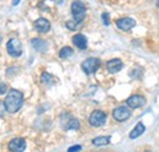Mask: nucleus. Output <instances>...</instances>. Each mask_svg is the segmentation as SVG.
I'll list each match as a JSON object with an SVG mask.
<instances>
[{
    "mask_svg": "<svg viewBox=\"0 0 159 152\" xmlns=\"http://www.w3.org/2000/svg\"><path fill=\"white\" fill-rule=\"evenodd\" d=\"M109 142H110V137L109 136H98V137L92 140V144L94 146H104V145H108Z\"/></svg>",
    "mask_w": 159,
    "mask_h": 152,
    "instance_id": "nucleus-17",
    "label": "nucleus"
},
{
    "mask_svg": "<svg viewBox=\"0 0 159 152\" xmlns=\"http://www.w3.org/2000/svg\"><path fill=\"white\" fill-rule=\"evenodd\" d=\"M5 91H6V86L4 82H1V95H5Z\"/></svg>",
    "mask_w": 159,
    "mask_h": 152,
    "instance_id": "nucleus-22",
    "label": "nucleus"
},
{
    "mask_svg": "<svg viewBox=\"0 0 159 152\" xmlns=\"http://www.w3.org/2000/svg\"><path fill=\"white\" fill-rule=\"evenodd\" d=\"M34 27H36L37 31H39V32H42V33H45V32H48V31L50 30V22H49L48 20L40 17V19L36 20V22H34Z\"/></svg>",
    "mask_w": 159,
    "mask_h": 152,
    "instance_id": "nucleus-11",
    "label": "nucleus"
},
{
    "mask_svg": "<svg viewBox=\"0 0 159 152\" xmlns=\"http://www.w3.org/2000/svg\"><path fill=\"white\" fill-rule=\"evenodd\" d=\"M40 80H42V82L44 85H48V86H52V85H54L57 82V77L48 74V73H43L42 76H40Z\"/></svg>",
    "mask_w": 159,
    "mask_h": 152,
    "instance_id": "nucleus-16",
    "label": "nucleus"
},
{
    "mask_svg": "<svg viewBox=\"0 0 159 152\" xmlns=\"http://www.w3.org/2000/svg\"><path fill=\"white\" fill-rule=\"evenodd\" d=\"M100 65V60L98 58H88L86 59L83 63H82V70L84 71V74L87 75H91L93 73L97 71V69L99 68Z\"/></svg>",
    "mask_w": 159,
    "mask_h": 152,
    "instance_id": "nucleus-4",
    "label": "nucleus"
},
{
    "mask_svg": "<svg viewBox=\"0 0 159 152\" xmlns=\"http://www.w3.org/2000/svg\"><path fill=\"white\" fill-rule=\"evenodd\" d=\"M71 12H72L74 20L76 22L81 23L86 17V6H84V4L81 2V1H74L71 4Z\"/></svg>",
    "mask_w": 159,
    "mask_h": 152,
    "instance_id": "nucleus-2",
    "label": "nucleus"
},
{
    "mask_svg": "<svg viewBox=\"0 0 159 152\" xmlns=\"http://www.w3.org/2000/svg\"><path fill=\"white\" fill-rule=\"evenodd\" d=\"M121 69H122V61L119 58L111 59V60H109L107 63V70L110 74H116V73H119Z\"/></svg>",
    "mask_w": 159,
    "mask_h": 152,
    "instance_id": "nucleus-9",
    "label": "nucleus"
},
{
    "mask_svg": "<svg viewBox=\"0 0 159 152\" xmlns=\"http://www.w3.org/2000/svg\"><path fill=\"white\" fill-rule=\"evenodd\" d=\"M19 2H20V0H14V1H12V5H14V6H16Z\"/></svg>",
    "mask_w": 159,
    "mask_h": 152,
    "instance_id": "nucleus-23",
    "label": "nucleus"
},
{
    "mask_svg": "<svg viewBox=\"0 0 159 152\" xmlns=\"http://www.w3.org/2000/svg\"><path fill=\"white\" fill-rule=\"evenodd\" d=\"M88 121L92 126H102L107 121V114L102 111H94L91 113Z\"/></svg>",
    "mask_w": 159,
    "mask_h": 152,
    "instance_id": "nucleus-5",
    "label": "nucleus"
},
{
    "mask_svg": "<svg viewBox=\"0 0 159 152\" xmlns=\"http://www.w3.org/2000/svg\"><path fill=\"white\" fill-rule=\"evenodd\" d=\"M135 25H136L135 20L131 19V17H124V19H120L116 21V26L121 31H130Z\"/></svg>",
    "mask_w": 159,
    "mask_h": 152,
    "instance_id": "nucleus-10",
    "label": "nucleus"
},
{
    "mask_svg": "<svg viewBox=\"0 0 159 152\" xmlns=\"http://www.w3.org/2000/svg\"><path fill=\"white\" fill-rule=\"evenodd\" d=\"M147 152H152V151H147Z\"/></svg>",
    "mask_w": 159,
    "mask_h": 152,
    "instance_id": "nucleus-25",
    "label": "nucleus"
},
{
    "mask_svg": "<svg viewBox=\"0 0 159 152\" xmlns=\"http://www.w3.org/2000/svg\"><path fill=\"white\" fill-rule=\"evenodd\" d=\"M130 116H131V112H130V109H129L127 107H125V106H120L118 108H115L114 112H113V118H114L116 121H125V120H127Z\"/></svg>",
    "mask_w": 159,
    "mask_h": 152,
    "instance_id": "nucleus-7",
    "label": "nucleus"
},
{
    "mask_svg": "<svg viewBox=\"0 0 159 152\" xmlns=\"http://www.w3.org/2000/svg\"><path fill=\"white\" fill-rule=\"evenodd\" d=\"M31 44L37 52H47V49H48V43L40 38H33L31 40Z\"/></svg>",
    "mask_w": 159,
    "mask_h": 152,
    "instance_id": "nucleus-13",
    "label": "nucleus"
},
{
    "mask_svg": "<svg viewBox=\"0 0 159 152\" xmlns=\"http://www.w3.org/2000/svg\"><path fill=\"white\" fill-rule=\"evenodd\" d=\"M126 104L130 107V108H139V107H143L146 104V99L143 96H139V95H134L131 96L130 98H127L126 101Z\"/></svg>",
    "mask_w": 159,
    "mask_h": 152,
    "instance_id": "nucleus-8",
    "label": "nucleus"
},
{
    "mask_svg": "<svg viewBox=\"0 0 159 152\" xmlns=\"http://www.w3.org/2000/svg\"><path fill=\"white\" fill-rule=\"evenodd\" d=\"M157 5H158V7H159V0H157Z\"/></svg>",
    "mask_w": 159,
    "mask_h": 152,
    "instance_id": "nucleus-24",
    "label": "nucleus"
},
{
    "mask_svg": "<svg viewBox=\"0 0 159 152\" xmlns=\"http://www.w3.org/2000/svg\"><path fill=\"white\" fill-rule=\"evenodd\" d=\"M81 145H74V146H71V147H69V150L67 152H80L81 151Z\"/></svg>",
    "mask_w": 159,
    "mask_h": 152,
    "instance_id": "nucleus-21",
    "label": "nucleus"
},
{
    "mask_svg": "<svg viewBox=\"0 0 159 152\" xmlns=\"http://www.w3.org/2000/svg\"><path fill=\"white\" fill-rule=\"evenodd\" d=\"M6 50L7 53L14 58L20 57L22 54V44L17 38H11L7 43H6Z\"/></svg>",
    "mask_w": 159,
    "mask_h": 152,
    "instance_id": "nucleus-3",
    "label": "nucleus"
},
{
    "mask_svg": "<svg viewBox=\"0 0 159 152\" xmlns=\"http://www.w3.org/2000/svg\"><path fill=\"white\" fill-rule=\"evenodd\" d=\"M102 19H103V23H104L105 26H109V14H108V12L102 14Z\"/></svg>",
    "mask_w": 159,
    "mask_h": 152,
    "instance_id": "nucleus-20",
    "label": "nucleus"
},
{
    "mask_svg": "<svg viewBox=\"0 0 159 152\" xmlns=\"http://www.w3.org/2000/svg\"><path fill=\"white\" fill-rule=\"evenodd\" d=\"M144 131H146V126H144L143 123L139 121V123L136 124V126L131 130V133H130V139H132V140H134V139H137V137L141 136Z\"/></svg>",
    "mask_w": 159,
    "mask_h": 152,
    "instance_id": "nucleus-14",
    "label": "nucleus"
},
{
    "mask_svg": "<svg viewBox=\"0 0 159 152\" xmlns=\"http://www.w3.org/2000/svg\"><path fill=\"white\" fill-rule=\"evenodd\" d=\"M23 104V95L19 90H10L4 99L5 109L9 113H16Z\"/></svg>",
    "mask_w": 159,
    "mask_h": 152,
    "instance_id": "nucleus-1",
    "label": "nucleus"
},
{
    "mask_svg": "<svg viewBox=\"0 0 159 152\" xmlns=\"http://www.w3.org/2000/svg\"><path fill=\"white\" fill-rule=\"evenodd\" d=\"M7 146L11 152H23L27 147V144L23 137H15L9 142Z\"/></svg>",
    "mask_w": 159,
    "mask_h": 152,
    "instance_id": "nucleus-6",
    "label": "nucleus"
},
{
    "mask_svg": "<svg viewBox=\"0 0 159 152\" xmlns=\"http://www.w3.org/2000/svg\"><path fill=\"white\" fill-rule=\"evenodd\" d=\"M62 126H64V129H66V130H77V129H80V121L76 118H70V119L66 121V124L62 125Z\"/></svg>",
    "mask_w": 159,
    "mask_h": 152,
    "instance_id": "nucleus-15",
    "label": "nucleus"
},
{
    "mask_svg": "<svg viewBox=\"0 0 159 152\" xmlns=\"http://www.w3.org/2000/svg\"><path fill=\"white\" fill-rule=\"evenodd\" d=\"M77 26H79V22H76L75 20H74V21H67V22H66V27H67L69 30H71V31H75V30L77 28Z\"/></svg>",
    "mask_w": 159,
    "mask_h": 152,
    "instance_id": "nucleus-19",
    "label": "nucleus"
},
{
    "mask_svg": "<svg viewBox=\"0 0 159 152\" xmlns=\"http://www.w3.org/2000/svg\"><path fill=\"white\" fill-rule=\"evenodd\" d=\"M72 43L75 44V47H77L81 50H84L87 48V38L81 33H77L72 37Z\"/></svg>",
    "mask_w": 159,
    "mask_h": 152,
    "instance_id": "nucleus-12",
    "label": "nucleus"
},
{
    "mask_svg": "<svg viewBox=\"0 0 159 152\" xmlns=\"http://www.w3.org/2000/svg\"><path fill=\"white\" fill-rule=\"evenodd\" d=\"M72 53H74V50H72L70 47H64L62 49H60L59 57L61 58V59H67L69 57L72 55Z\"/></svg>",
    "mask_w": 159,
    "mask_h": 152,
    "instance_id": "nucleus-18",
    "label": "nucleus"
}]
</instances>
